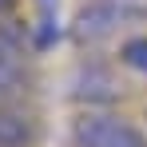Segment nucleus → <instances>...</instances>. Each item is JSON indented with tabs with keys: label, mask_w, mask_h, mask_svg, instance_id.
Masks as SVG:
<instances>
[{
	"label": "nucleus",
	"mask_w": 147,
	"mask_h": 147,
	"mask_svg": "<svg viewBox=\"0 0 147 147\" xmlns=\"http://www.w3.org/2000/svg\"><path fill=\"white\" fill-rule=\"evenodd\" d=\"M139 20H147L143 0H84V8L68 24V40L80 48H99L103 40H115Z\"/></svg>",
	"instance_id": "1"
},
{
	"label": "nucleus",
	"mask_w": 147,
	"mask_h": 147,
	"mask_svg": "<svg viewBox=\"0 0 147 147\" xmlns=\"http://www.w3.org/2000/svg\"><path fill=\"white\" fill-rule=\"evenodd\" d=\"M68 135L72 147H147V131L111 107H84Z\"/></svg>",
	"instance_id": "2"
},
{
	"label": "nucleus",
	"mask_w": 147,
	"mask_h": 147,
	"mask_svg": "<svg viewBox=\"0 0 147 147\" xmlns=\"http://www.w3.org/2000/svg\"><path fill=\"white\" fill-rule=\"evenodd\" d=\"M68 96L80 103V107H111L115 99L123 96V84L115 68L99 56H84L72 68V80H68Z\"/></svg>",
	"instance_id": "3"
},
{
	"label": "nucleus",
	"mask_w": 147,
	"mask_h": 147,
	"mask_svg": "<svg viewBox=\"0 0 147 147\" xmlns=\"http://www.w3.org/2000/svg\"><path fill=\"white\" fill-rule=\"evenodd\" d=\"M36 139H40L36 119L12 103H0V147H32Z\"/></svg>",
	"instance_id": "4"
},
{
	"label": "nucleus",
	"mask_w": 147,
	"mask_h": 147,
	"mask_svg": "<svg viewBox=\"0 0 147 147\" xmlns=\"http://www.w3.org/2000/svg\"><path fill=\"white\" fill-rule=\"evenodd\" d=\"M36 56V44H32V24H20V20H0V60H20V64H32Z\"/></svg>",
	"instance_id": "5"
},
{
	"label": "nucleus",
	"mask_w": 147,
	"mask_h": 147,
	"mask_svg": "<svg viewBox=\"0 0 147 147\" xmlns=\"http://www.w3.org/2000/svg\"><path fill=\"white\" fill-rule=\"evenodd\" d=\"M28 92H32V64L0 60V103H16Z\"/></svg>",
	"instance_id": "6"
},
{
	"label": "nucleus",
	"mask_w": 147,
	"mask_h": 147,
	"mask_svg": "<svg viewBox=\"0 0 147 147\" xmlns=\"http://www.w3.org/2000/svg\"><path fill=\"white\" fill-rule=\"evenodd\" d=\"M115 60H119V68H127V72L147 76V32L123 36L119 48H115Z\"/></svg>",
	"instance_id": "7"
},
{
	"label": "nucleus",
	"mask_w": 147,
	"mask_h": 147,
	"mask_svg": "<svg viewBox=\"0 0 147 147\" xmlns=\"http://www.w3.org/2000/svg\"><path fill=\"white\" fill-rule=\"evenodd\" d=\"M16 4H20V0H0V20H8V16L16 12Z\"/></svg>",
	"instance_id": "8"
}]
</instances>
